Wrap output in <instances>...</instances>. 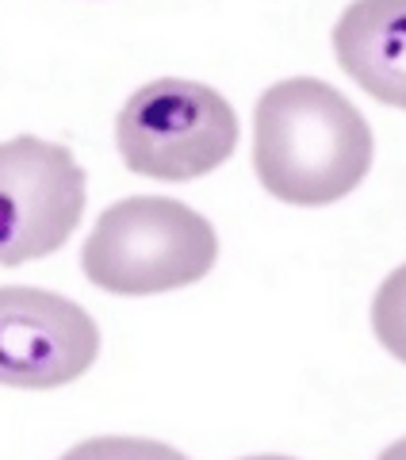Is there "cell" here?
<instances>
[{
    "label": "cell",
    "instance_id": "1",
    "mask_svg": "<svg viewBox=\"0 0 406 460\" xmlns=\"http://www.w3.org/2000/svg\"><path fill=\"white\" fill-rule=\"evenodd\" d=\"M253 165L269 196L296 208L345 199L372 169V131L326 81L292 77L257 100Z\"/></svg>",
    "mask_w": 406,
    "mask_h": 460
},
{
    "label": "cell",
    "instance_id": "2",
    "mask_svg": "<svg viewBox=\"0 0 406 460\" xmlns=\"http://www.w3.org/2000/svg\"><path fill=\"white\" fill-rule=\"evenodd\" d=\"M219 257L215 226L181 199L130 196L96 219L81 269L115 296H157L196 284Z\"/></svg>",
    "mask_w": 406,
    "mask_h": 460
},
{
    "label": "cell",
    "instance_id": "3",
    "mask_svg": "<svg viewBox=\"0 0 406 460\" xmlns=\"http://www.w3.org/2000/svg\"><path fill=\"white\" fill-rule=\"evenodd\" d=\"M115 142L138 177L192 181L234 154L238 115L207 84L157 77L123 104Z\"/></svg>",
    "mask_w": 406,
    "mask_h": 460
},
{
    "label": "cell",
    "instance_id": "4",
    "mask_svg": "<svg viewBox=\"0 0 406 460\" xmlns=\"http://www.w3.org/2000/svg\"><path fill=\"white\" fill-rule=\"evenodd\" d=\"M84 211V169L47 138L0 142V265L47 257L77 230Z\"/></svg>",
    "mask_w": 406,
    "mask_h": 460
},
{
    "label": "cell",
    "instance_id": "5",
    "mask_svg": "<svg viewBox=\"0 0 406 460\" xmlns=\"http://www.w3.org/2000/svg\"><path fill=\"white\" fill-rule=\"evenodd\" d=\"M100 330L74 299L42 288H0V387L74 384L93 368Z\"/></svg>",
    "mask_w": 406,
    "mask_h": 460
},
{
    "label": "cell",
    "instance_id": "6",
    "mask_svg": "<svg viewBox=\"0 0 406 460\" xmlns=\"http://www.w3.org/2000/svg\"><path fill=\"white\" fill-rule=\"evenodd\" d=\"M333 54L368 96L406 111V0H353L333 27Z\"/></svg>",
    "mask_w": 406,
    "mask_h": 460
},
{
    "label": "cell",
    "instance_id": "7",
    "mask_svg": "<svg viewBox=\"0 0 406 460\" xmlns=\"http://www.w3.org/2000/svg\"><path fill=\"white\" fill-rule=\"evenodd\" d=\"M372 326L384 349L406 365V265L380 284L372 304Z\"/></svg>",
    "mask_w": 406,
    "mask_h": 460
},
{
    "label": "cell",
    "instance_id": "8",
    "mask_svg": "<svg viewBox=\"0 0 406 460\" xmlns=\"http://www.w3.org/2000/svg\"><path fill=\"white\" fill-rule=\"evenodd\" d=\"M57 460H188L172 445L146 441V438H93L74 445L66 456Z\"/></svg>",
    "mask_w": 406,
    "mask_h": 460
},
{
    "label": "cell",
    "instance_id": "9",
    "mask_svg": "<svg viewBox=\"0 0 406 460\" xmlns=\"http://www.w3.org/2000/svg\"><path fill=\"white\" fill-rule=\"evenodd\" d=\"M380 460H406V438H402V441H395L391 449H384V453H380Z\"/></svg>",
    "mask_w": 406,
    "mask_h": 460
},
{
    "label": "cell",
    "instance_id": "10",
    "mask_svg": "<svg viewBox=\"0 0 406 460\" xmlns=\"http://www.w3.org/2000/svg\"><path fill=\"white\" fill-rule=\"evenodd\" d=\"M242 460H296V456H277V453H269V456H242Z\"/></svg>",
    "mask_w": 406,
    "mask_h": 460
}]
</instances>
